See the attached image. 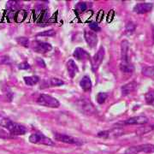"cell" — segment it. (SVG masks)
Masks as SVG:
<instances>
[{
	"label": "cell",
	"instance_id": "obj_4",
	"mask_svg": "<svg viewBox=\"0 0 154 154\" xmlns=\"http://www.w3.org/2000/svg\"><path fill=\"white\" fill-rule=\"evenodd\" d=\"M37 103L38 105L49 107V108H58L60 103L59 101L55 98L50 96L48 94H40L37 99Z\"/></svg>",
	"mask_w": 154,
	"mask_h": 154
},
{
	"label": "cell",
	"instance_id": "obj_33",
	"mask_svg": "<svg viewBox=\"0 0 154 154\" xmlns=\"http://www.w3.org/2000/svg\"><path fill=\"white\" fill-rule=\"evenodd\" d=\"M0 138H1V139H7V138H10V134L6 132V131H5L4 129L0 128Z\"/></svg>",
	"mask_w": 154,
	"mask_h": 154
},
{
	"label": "cell",
	"instance_id": "obj_18",
	"mask_svg": "<svg viewBox=\"0 0 154 154\" xmlns=\"http://www.w3.org/2000/svg\"><path fill=\"white\" fill-rule=\"evenodd\" d=\"M24 82L26 85L28 86H34L39 82V77L37 75H33V76H25L24 77Z\"/></svg>",
	"mask_w": 154,
	"mask_h": 154
},
{
	"label": "cell",
	"instance_id": "obj_9",
	"mask_svg": "<svg viewBox=\"0 0 154 154\" xmlns=\"http://www.w3.org/2000/svg\"><path fill=\"white\" fill-rule=\"evenodd\" d=\"M84 37L86 39L87 44L89 45V47L94 48L96 46V45L98 43V36L96 33H94V31H85L84 33Z\"/></svg>",
	"mask_w": 154,
	"mask_h": 154
},
{
	"label": "cell",
	"instance_id": "obj_3",
	"mask_svg": "<svg viewBox=\"0 0 154 154\" xmlns=\"http://www.w3.org/2000/svg\"><path fill=\"white\" fill-rule=\"evenodd\" d=\"M76 105L78 110L85 115L91 116L94 114L96 111L94 109V105L91 103V101L86 98H82V99L77 100Z\"/></svg>",
	"mask_w": 154,
	"mask_h": 154
},
{
	"label": "cell",
	"instance_id": "obj_22",
	"mask_svg": "<svg viewBox=\"0 0 154 154\" xmlns=\"http://www.w3.org/2000/svg\"><path fill=\"white\" fill-rule=\"evenodd\" d=\"M17 41L18 44L21 45L23 47H29V39L26 37H18L17 38Z\"/></svg>",
	"mask_w": 154,
	"mask_h": 154
},
{
	"label": "cell",
	"instance_id": "obj_21",
	"mask_svg": "<svg viewBox=\"0 0 154 154\" xmlns=\"http://www.w3.org/2000/svg\"><path fill=\"white\" fill-rule=\"evenodd\" d=\"M142 74L148 77H154V66L153 67H145L142 69Z\"/></svg>",
	"mask_w": 154,
	"mask_h": 154
},
{
	"label": "cell",
	"instance_id": "obj_19",
	"mask_svg": "<svg viewBox=\"0 0 154 154\" xmlns=\"http://www.w3.org/2000/svg\"><path fill=\"white\" fill-rule=\"evenodd\" d=\"M27 17V12L24 11H18L15 13V18L14 20L17 22H22Z\"/></svg>",
	"mask_w": 154,
	"mask_h": 154
},
{
	"label": "cell",
	"instance_id": "obj_14",
	"mask_svg": "<svg viewBox=\"0 0 154 154\" xmlns=\"http://www.w3.org/2000/svg\"><path fill=\"white\" fill-rule=\"evenodd\" d=\"M137 82H131L128 83L126 85L122 86V94L124 96L128 95L129 94L133 93L137 88Z\"/></svg>",
	"mask_w": 154,
	"mask_h": 154
},
{
	"label": "cell",
	"instance_id": "obj_25",
	"mask_svg": "<svg viewBox=\"0 0 154 154\" xmlns=\"http://www.w3.org/2000/svg\"><path fill=\"white\" fill-rule=\"evenodd\" d=\"M75 9H76V11L78 12H83V11H85L87 10V4L86 3H84V2H80V3H78L75 6Z\"/></svg>",
	"mask_w": 154,
	"mask_h": 154
},
{
	"label": "cell",
	"instance_id": "obj_20",
	"mask_svg": "<svg viewBox=\"0 0 154 154\" xmlns=\"http://www.w3.org/2000/svg\"><path fill=\"white\" fill-rule=\"evenodd\" d=\"M145 99L146 104L154 106V90H150L145 94Z\"/></svg>",
	"mask_w": 154,
	"mask_h": 154
},
{
	"label": "cell",
	"instance_id": "obj_27",
	"mask_svg": "<svg viewBox=\"0 0 154 154\" xmlns=\"http://www.w3.org/2000/svg\"><path fill=\"white\" fill-rule=\"evenodd\" d=\"M153 129H154V125L153 126L148 127V128H139V130H138L136 133H137L138 134H143L150 132V131H152V130H153Z\"/></svg>",
	"mask_w": 154,
	"mask_h": 154
},
{
	"label": "cell",
	"instance_id": "obj_35",
	"mask_svg": "<svg viewBox=\"0 0 154 154\" xmlns=\"http://www.w3.org/2000/svg\"><path fill=\"white\" fill-rule=\"evenodd\" d=\"M103 17H104V11H99V15H98V21H99V22H100V21L102 20Z\"/></svg>",
	"mask_w": 154,
	"mask_h": 154
},
{
	"label": "cell",
	"instance_id": "obj_31",
	"mask_svg": "<svg viewBox=\"0 0 154 154\" xmlns=\"http://www.w3.org/2000/svg\"><path fill=\"white\" fill-rule=\"evenodd\" d=\"M31 68L30 64L28 63H22L18 65V69H29Z\"/></svg>",
	"mask_w": 154,
	"mask_h": 154
},
{
	"label": "cell",
	"instance_id": "obj_23",
	"mask_svg": "<svg viewBox=\"0 0 154 154\" xmlns=\"http://www.w3.org/2000/svg\"><path fill=\"white\" fill-rule=\"evenodd\" d=\"M108 98V94H105V93H99L97 94V97H96V99H97V102L99 104H103L105 103V101Z\"/></svg>",
	"mask_w": 154,
	"mask_h": 154
},
{
	"label": "cell",
	"instance_id": "obj_17",
	"mask_svg": "<svg viewBox=\"0 0 154 154\" xmlns=\"http://www.w3.org/2000/svg\"><path fill=\"white\" fill-rule=\"evenodd\" d=\"M20 8H21V4L19 2H17V1H9L6 4V9L8 11H12V12L17 11Z\"/></svg>",
	"mask_w": 154,
	"mask_h": 154
},
{
	"label": "cell",
	"instance_id": "obj_7",
	"mask_svg": "<svg viewBox=\"0 0 154 154\" xmlns=\"http://www.w3.org/2000/svg\"><path fill=\"white\" fill-rule=\"evenodd\" d=\"M104 57H105V48L103 46H101L99 51H97V53L94 56L92 62H91L93 71L95 72L99 69V67L100 66V64L104 60Z\"/></svg>",
	"mask_w": 154,
	"mask_h": 154
},
{
	"label": "cell",
	"instance_id": "obj_26",
	"mask_svg": "<svg viewBox=\"0 0 154 154\" xmlns=\"http://www.w3.org/2000/svg\"><path fill=\"white\" fill-rule=\"evenodd\" d=\"M89 28L92 29V31H94V33L95 32H99L100 30H101V28L99 27V25H98V23L95 22H89Z\"/></svg>",
	"mask_w": 154,
	"mask_h": 154
},
{
	"label": "cell",
	"instance_id": "obj_30",
	"mask_svg": "<svg viewBox=\"0 0 154 154\" xmlns=\"http://www.w3.org/2000/svg\"><path fill=\"white\" fill-rule=\"evenodd\" d=\"M11 63V59L7 56H2L0 57V64H10Z\"/></svg>",
	"mask_w": 154,
	"mask_h": 154
},
{
	"label": "cell",
	"instance_id": "obj_1",
	"mask_svg": "<svg viewBox=\"0 0 154 154\" xmlns=\"http://www.w3.org/2000/svg\"><path fill=\"white\" fill-rule=\"evenodd\" d=\"M0 127L7 128L11 135H23L27 133V128L22 124L12 122L8 117L0 115Z\"/></svg>",
	"mask_w": 154,
	"mask_h": 154
},
{
	"label": "cell",
	"instance_id": "obj_8",
	"mask_svg": "<svg viewBox=\"0 0 154 154\" xmlns=\"http://www.w3.org/2000/svg\"><path fill=\"white\" fill-rule=\"evenodd\" d=\"M33 50L35 52H38V53H46L52 50V46L49 43H46V42H40V41H35L33 43Z\"/></svg>",
	"mask_w": 154,
	"mask_h": 154
},
{
	"label": "cell",
	"instance_id": "obj_28",
	"mask_svg": "<svg viewBox=\"0 0 154 154\" xmlns=\"http://www.w3.org/2000/svg\"><path fill=\"white\" fill-rule=\"evenodd\" d=\"M55 31L53 29H51V30H48V31H45V32H42V33H39L37 34V36L39 37V36H54L55 35Z\"/></svg>",
	"mask_w": 154,
	"mask_h": 154
},
{
	"label": "cell",
	"instance_id": "obj_13",
	"mask_svg": "<svg viewBox=\"0 0 154 154\" xmlns=\"http://www.w3.org/2000/svg\"><path fill=\"white\" fill-rule=\"evenodd\" d=\"M67 70H68V73H69V75L71 77V78H74L75 76L77 73L79 72V69H78V66L75 63V62L74 60H69L68 63H67Z\"/></svg>",
	"mask_w": 154,
	"mask_h": 154
},
{
	"label": "cell",
	"instance_id": "obj_36",
	"mask_svg": "<svg viewBox=\"0 0 154 154\" xmlns=\"http://www.w3.org/2000/svg\"><path fill=\"white\" fill-rule=\"evenodd\" d=\"M152 38L154 39V27H152Z\"/></svg>",
	"mask_w": 154,
	"mask_h": 154
},
{
	"label": "cell",
	"instance_id": "obj_12",
	"mask_svg": "<svg viewBox=\"0 0 154 154\" xmlns=\"http://www.w3.org/2000/svg\"><path fill=\"white\" fill-rule=\"evenodd\" d=\"M153 5L149 3H140L134 7V11L137 14H145L148 13L152 10Z\"/></svg>",
	"mask_w": 154,
	"mask_h": 154
},
{
	"label": "cell",
	"instance_id": "obj_29",
	"mask_svg": "<svg viewBox=\"0 0 154 154\" xmlns=\"http://www.w3.org/2000/svg\"><path fill=\"white\" fill-rule=\"evenodd\" d=\"M135 30V25L133 23V22H128V24H127V27H126V31L128 33H132Z\"/></svg>",
	"mask_w": 154,
	"mask_h": 154
},
{
	"label": "cell",
	"instance_id": "obj_6",
	"mask_svg": "<svg viewBox=\"0 0 154 154\" xmlns=\"http://www.w3.org/2000/svg\"><path fill=\"white\" fill-rule=\"evenodd\" d=\"M29 141L33 144H41L45 146H54L55 143L50 139L45 136L42 134H33L29 137Z\"/></svg>",
	"mask_w": 154,
	"mask_h": 154
},
{
	"label": "cell",
	"instance_id": "obj_16",
	"mask_svg": "<svg viewBox=\"0 0 154 154\" xmlns=\"http://www.w3.org/2000/svg\"><path fill=\"white\" fill-rule=\"evenodd\" d=\"M80 86H81V88H82L85 92L90 91L92 89V82H91V79L88 75L84 76L81 80V82H80Z\"/></svg>",
	"mask_w": 154,
	"mask_h": 154
},
{
	"label": "cell",
	"instance_id": "obj_15",
	"mask_svg": "<svg viewBox=\"0 0 154 154\" xmlns=\"http://www.w3.org/2000/svg\"><path fill=\"white\" fill-rule=\"evenodd\" d=\"M73 56L76 58L77 60L82 61L89 58V54L82 48H76L74 51Z\"/></svg>",
	"mask_w": 154,
	"mask_h": 154
},
{
	"label": "cell",
	"instance_id": "obj_5",
	"mask_svg": "<svg viewBox=\"0 0 154 154\" xmlns=\"http://www.w3.org/2000/svg\"><path fill=\"white\" fill-rule=\"evenodd\" d=\"M140 152L153 153L154 145H152V144H144V145L131 146V147L127 149L124 154H138Z\"/></svg>",
	"mask_w": 154,
	"mask_h": 154
},
{
	"label": "cell",
	"instance_id": "obj_24",
	"mask_svg": "<svg viewBox=\"0 0 154 154\" xmlns=\"http://www.w3.org/2000/svg\"><path fill=\"white\" fill-rule=\"evenodd\" d=\"M63 84H64V82L58 78H52L51 80V85L52 87H59V86H62Z\"/></svg>",
	"mask_w": 154,
	"mask_h": 154
},
{
	"label": "cell",
	"instance_id": "obj_2",
	"mask_svg": "<svg viewBox=\"0 0 154 154\" xmlns=\"http://www.w3.org/2000/svg\"><path fill=\"white\" fill-rule=\"evenodd\" d=\"M129 44L127 40H123L121 45V63L120 69L121 71L126 74H131L134 71V68L129 60Z\"/></svg>",
	"mask_w": 154,
	"mask_h": 154
},
{
	"label": "cell",
	"instance_id": "obj_11",
	"mask_svg": "<svg viewBox=\"0 0 154 154\" xmlns=\"http://www.w3.org/2000/svg\"><path fill=\"white\" fill-rule=\"evenodd\" d=\"M56 140L57 141H61V142H63V143H67V144H81L79 143L80 141L75 139V138L72 137L70 135H67V134H57L56 133L55 135Z\"/></svg>",
	"mask_w": 154,
	"mask_h": 154
},
{
	"label": "cell",
	"instance_id": "obj_32",
	"mask_svg": "<svg viewBox=\"0 0 154 154\" xmlns=\"http://www.w3.org/2000/svg\"><path fill=\"white\" fill-rule=\"evenodd\" d=\"M114 17H115V11H113V10H111V11L109 12V14H108V17H107V22H112V20L114 19Z\"/></svg>",
	"mask_w": 154,
	"mask_h": 154
},
{
	"label": "cell",
	"instance_id": "obj_10",
	"mask_svg": "<svg viewBox=\"0 0 154 154\" xmlns=\"http://www.w3.org/2000/svg\"><path fill=\"white\" fill-rule=\"evenodd\" d=\"M149 122V119L145 116H134L129 119H128L124 122V124L127 125H141V124H146Z\"/></svg>",
	"mask_w": 154,
	"mask_h": 154
},
{
	"label": "cell",
	"instance_id": "obj_34",
	"mask_svg": "<svg viewBox=\"0 0 154 154\" xmlns=\"http://www.w3.org/2000/svg\"><path fill=\"white\" fill-rule=\"evenodd\" d=\"M37 64H38V66L41 67V68H45V62L43 59H41V58H37Z\"/></svg>",
	"mask_w": 154,
	"mask_h": 154
}]
</instances>
